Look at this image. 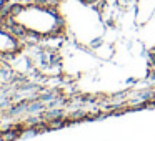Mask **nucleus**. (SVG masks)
<instances>
[{"mask_svg":"<svg viewBox=\"0 0 155 141\" xmlns=\"http://www.w3.org/2000/svg\"><path fill=\"white\" fill-rule=\"evenodd\" d=\"M78 2H80V4H84V5H90V7L97 8L100 4H104L105 0H78Z\"/></svg>","mask_w":155,"mask_h":141,"instance_id":"obj_4","label":"nucleus"},{"mask_svg":"<svg viewBox=\"0 0 155 141\" xmlns=\"http://www.w3.org/2000/svg\"><path fill=\"white\" fill-rule=\"evenodd\" d=\"M137 12H135V20L140 25H145L150 22L152 15L155 12V0H137Z\"/></svg>","mask_w":155,"mask_h":141,"instance_id":"obj_3","label":"nucleus"},{"mask_svg":"<svg viewBox=\"0 0 155 141\" xmlns=\"http://www.w3.org/2000/svg\"><path fill=\"white\" fill-rule=\"evenodd\" d=\"M22 50V38L4 18H0V57H14Z\"/></svg>","mask_w":155,"mask_h":141,"instance_id":"obj_2","label":"nucleus"},{"mask_svg":"<svg viewBox=\"0 0 155 141\" xmlns=\"http://www.w3.org/2000/svg\"><path fill=\"white\" fill-rule=\"evenodd\" d=\"M4 18L18 35L37 40L58 38L67 33V20L60 8L47 2L12 4L5 10Z\"/></svg>","mask_w":155,"mask_h":141,"instance_id":"obj_1","label":"nucleus"},{"mask_svg":"<svg viewBox=\"0 0 155 141\" xmlns=\"http://www.w3.org/2000/svg\"><path fill=\"white\" fill-rule=\"evenodd\" d=\"M7 8H8V0H0V18L4 17Z\"/></svg>","mask_w":155,"mask_h":141,"instance_id":"obj_5","label":"nucleus"}]
</instances>
